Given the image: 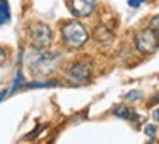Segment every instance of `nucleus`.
<instances>
[{"label":"nucleus","instance_id":"obj_9","mask_svg":"<svg viewBox=\"0 0 159 144\" xmlns=\"http://www.w3.org/2000/svg\"><path fill=\"white\" fill-rule=\"evenodd\" d=\"M11 19V12H9V5L5 0H0V26L5 24Z\"/></svg>","mask_w":159,"mask_h":144},{"label":"nucleus","instance_id":"obj_18","mask_svg":"<svg viewBox=\"0 0 159 144\" xmlns=\"http://www.w3.org/2000/svg\"><path fill=\"white\" fill-rule=\"evenodd\" d=\"M152 103H159V94H157V96H156V98H154V99H152Z\"/></svg>","mask_w":159,"mask_h":144},{"label":"nucleus","instance_id":"obj_6","mask_svg":"<svg viewBox=\"0 0 159 144\" xmlns=\"http://www.w3.org/2000/svg\"><path fill=\"white\" fill-rule=\"evenodd\" d=\"M69 10L77 17H87L93 14L96 7V0H69L67 2Z\"/></svg>","mask_w":159,"mask_h":144},{"label":"nucleus","instance_id":"obj_2","mask_svg":"<svg viewBox=\"0 0 159 144\" xmlns=\"http://www.w3.org/2000/svg\"><path fill=\"white\" fill-rule=\"evenodd\" d=\"M60 60H62V55L58 51L57 53H38L29 62V67H31V72L36 75H48L57 70Z\"/></svg>","mask_w":159,"mask_h":144},{"label":"nucleus","instance_id":"obj_4","mask_svg":"<svg viewBox=\"0 0 159 144\" xmlns=\"http://www.w3.org/2000/svg\"><path fill=\"white\" fill-rule=\"evenodd\" d=\"M93 74V64L89 60H77L72 62L69 65V69L65 70V77L69 81L75 82V84H84L91 79Z\"/></svg>","mask_w":159,"mask_h":144},{"label":"nucleus","instance_id":"obj_1","mask_svg":"<svg viewBox=\"0 0 159 144\" xmlns=\"http://www.w3.org/2000/svg\"><path fill=\"white\" fill-rule=\"evenodd\" d=\"M62 38H63V45L69 48H80L87 43L89 40V33H87L86 26L80 24L79 21H70L65 22L62 27Z\"/></svg>","mask_w":159,"mask_h":144},{"label":"nucleus","instance_id":"obj_5","mask_svg":"<svg viewBox=\"0 0 159 144\" xmlns=\"http://www.w3.org/2000/svg\"><path fill=\"white\" fill-rule=\"evenodd\" d=\"M29 40L33 41L38 50H43V48L50 46L53 40V34H52V29H50L46 24L43 22H34L29 26Z\"/></svg>","mask_w":159,"mask_h":144},{"label":"nucleus","instance_id":"obj_11","mask_svg":"<svg viewBox=\"0 0 159 144\" xmlns=\"http://www.w3.org/2000/svg\"><path fill=\"white\" fill-rule=\"evenodd\" d=\"M156 125H152V123H149V125H145V134L149 136V139H156Z\"/></svg>","mask_w":159,"mask_h":144},{"label":"nucleus","instance_id":"obj_16","mask_svg":"<svg viewBox=\"0 0 159 144\" xmlns=\"http://www.w3.org/2000/svg\"><path fill=\"white\" fill-rule=\"evenodd\" d=\"M152 117H154V120H157V122H159V108H156V110H154Z\"/></svg>","mask_w":159,"mask_h":144},{"label":"nucleus","instance_id":"obj_17","mask_svg":"<svg viewBox=\"0 0 159 144\" xmlns=\"http://www.w3.org/2000/svg\"><path fill=\"white\" fill-rule=\"evenodd\" d=\"M7 93H9V91H0V101H2L5 96H7Z\"/></svg>","mask_w":159,"mask_h":144},{"label":"nucleus","instance_id":"obj_8","mask_svg":"<svg viewBox=\"0 0 159 144\" xmlns=\"http://www.w3.org/2000/svg\"><path fill=\"white\" fill-rule=\"evenodd\" d=\"M55 86H58V82L57 81H36V82H29V84H26L22 88L26 89H33V88H55Z\"/></svg>","mask_w":159,"mask_h":144},{"label":"nucleus","instance_id":"obj_12","mask_svg":"<svg viewBox=\"0 0 159 144\" xmlns=\"http://www.w3.org/2000/svg\"><path fill=\"white\" fill-rule=\"evenodd\" d=\"M151 27L156 31V33H159V16H154L151 19Z\"/></svg>","mask_w":159,"mask_h":144},{"label":"nucleus","instance_id":"obj_3","mask_svg":"<svg viewBox=\"0 0 159 144\" xmlns=\"http://www.w3.org/2000/svg\"><path fill=\"white\" fill-rule=\"evenodd\" d=\"M135 46L140 53L151 55L157 50L159 46V36L152 27H145V29L139 31L135 34Z\"/></svg>","mask_w":159,"mask_h":144},{"label":"nucleus","instance_id":"obj_14","mask_svg":"<svg viewBox=\"0 0 159 144\" xmlns=\"http://www.w3.org/2000/svg\"><path fill=\"white\" fill-rule=\"evenodd\" d=\"M5 60H7V50H5V48H2V46H0V65L4 64Z\"/></svg>","mask_w":159,"mask_h":144},{"label":"nucleus","instance_id":"obj_15","mask_svg":"<svg viewBox=\"0 0 159 144\" xmlns=\"http://www.w3.org/2000/svg\"><path fill=\"white\" fill-rule=\"evenodd\" d=\"M145 0H128V5L130 7H139V5H142Z\"/></svg>","mask_w":159,"mask_h":144},{"label":"nucleus","instance_id":"obj_7","mask_svg":"<svg viewBox=\"0 0 159 144\" xmlns=\"http://www.w3.org/2000/svg\"><path fill=\"white\" fill-rule=\"evenodd\" d=\"M113 113L120 118H125V120H137V115L134 113V110H130L128 106L125 105H118L113 108Z\"/></svg>","mask_w":159,"mask_h":144},{"label":"nucleus","instance_id":"obj_10","mask_svg":"<svg viewBox=\"0 0 159 144\" xmlns=\"http://www.w3.org/2000/svg\"><path fill=\"white\" fill-rule=\"evenodd\" d=\"M24 77H22V72L21 70H17V74H16V79H14V86H12V89H11V93H16L21 86H24Z\"/></svg>","mask_w":159,"mask_h":144},{"label":"nucleus","instance_id":"obj_13","mask_svg":"<svg viewBox=\"0 0 159 144\" xmlns=\"http://www.w3.org/2000/svg\"><path fill=\"white\" fill-rule=\"evenodd\" d=\"M140 96H142L140 91H130V93H127V99H132V101H134V99H139Z\"/></svg>","mask_w":159,"mask_h":144}]
</instances>
